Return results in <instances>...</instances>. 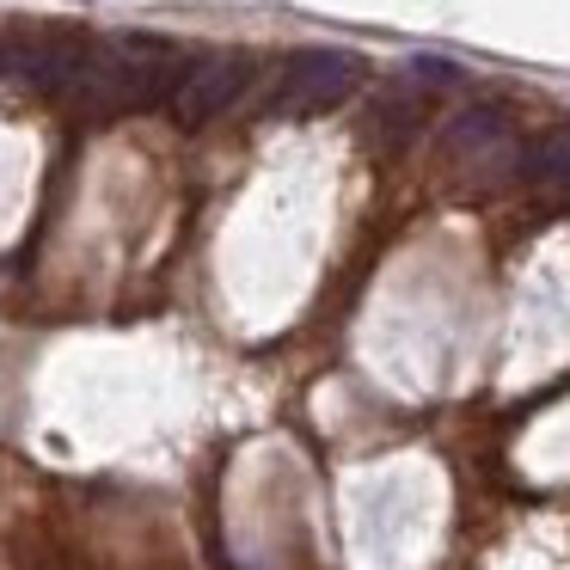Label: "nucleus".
<instances>
[{
  "label": "nucleus",
  "mask_w": 570,
  "mask_h": 570,
  "mask_svg": "<svg viewBox=\"0 0 570 570\" xmlns=\"http://www.w3.org/2000/svg\"><path fill=\"white\" fill-rule=\"evenodd\" d=\"M178 75H185L178 43L148 38V31H117V38L87 43L62 99L87 117H124V111H148V105L173 99Z\"/></svg>",
  "instance_id": "f257e3e1"
},
{
  "label": "nucleus",
  "mask_w": 570,
  "mask_h": 570,
  "mask_svg": "<svg viewBox=\"0 0 570 570\" xmlns=\"http://www.w3.org/2000/svg\"><path fill=\"white\" fill-rule=\"evenodd\" d=\"M362 80V56L350 50H295L271 92V117H313V111H332L356 92Z\"/></svg>",
  "instance_id": "f03ea898"
},
{
  "label": "nucleus",
  "mask_w": 570,
  "mask_h": 570,
  "mask_svg": "<svg viewBox=\"0 0 570 570\" xmlns=\"http://www.w3.org/2000/svg\"><path fill=\"white\" fill-rule=\"evenodd\" d=\"M87 31H68V26H38V31H13L0 38V80H26L38 92H56L75 80L80 56H87Z\"/></svg>",
  "instance_id": "7ed1b4c3"
},
{
  "label": "nucleus",
  "mask_w": 570,
  "mask_h": 570,
  "mask_svg": "<svg viewBox=\"0 0 570 570\" xmlns=\"http://www.w3.org/2000/svg\"><path fill=\"white\" fill-rule=\"evenodd\" d=\"M246 87H252V56L246 50H222V56L190 62L185 75H178V87H173V99H166V105H173V117L185 129H203L209 117H222Z\"/></svg>",
  "instance_id": "20e7f679"
},
{
  "label": "nucleus",
  "mask_w": 570,
  "mask_h": 570,
  "mask_svg": "<svg viewBox=\"0 0 570 570\" xmlns=\"http://www.w3.org/2000/svg\"><path fill=\"white\" fill-rule=\"evenodd\" d=\"M491 141H503V111L479 105V111H460L448 124V154H484Z\"/></svg>",
  "instance_id": "39448f33"
},
{
  "label": "nucleus",
  "mask_w": 570,
  "mask_h": 570,
  "mask_svg": "<svg viewBox=\"0 0 570 570\" xmlns=\"http://www.w3.org/2000/svg\"><path fill=\"white\" fill-rule=\"evenodd\" d=\"M374 129H381V148H399L411 129H423V105L405 99V92H386V99L374 105Z\"/></svg>",
  "instance_id": "423d86ee"
},
{
  "label": "nucleus",
  "mask_w": 570,
  "mask_h": 570,
  "mask_svg": "<svg viewBox=\"0 0 570 570\" xmlns=\"http://www.w3.org/2000/svg\"><path fill=\"white\" fill-rule=\"evenodd\" d=\"M411 75L430 80V87H448V80H460L454 62H442V56H417V62H411Z\"/></svg>",
  "instance_id": "0eeeda50"
}]
</instances>
